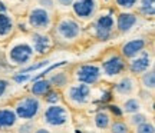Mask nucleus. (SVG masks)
Masks as SVG:
<instances>
[{
    "label": "nucleus",
    "mask_w": 155,
    "mask_h": 133,
    "mask_svg": "<svg viewBox=\"0 0 155 133\" xmlns=\"http://www.w3.org/2000/svg\"><path fill=\"white\" fill-rule=\"evenodd\" d=\"M13 110L16 113L17 119H22L26 122L33 120L39 116V113L42 110V102L36 96H26L17 100Z\"/></svg>",
    "instance_id": "obj_1"
},
{
    "label": "nucleus",
    "mask_w": 155,
    "mask_h": 133,
    "mask_svg": "<svg viewBox=\"0 0 155 133\" xmlns=\"http://www.w3.org/2000/svg\"><path fill=\"white\" fill-rule=\"evenodd\" d=\"M81 24L71 17L61 19L55 27V37L58 42L63 43H72L81 36Z\"/></svg>",
    "instance_id": "obj_2"
},
{
    "label": "nucleus",
    "mask_w": 155,
    "mask_h": 133,
    "mask_svg": "<svg viewBox=\"0 0 155 133\" xmlns=\"http://www.w3.org/2000/svg\"><path fill=\"white\" fill-rule=\"evenodd\" d=\"M73 78L78 83L91 86V84L98 83L101 80L102 70H101V66L96 63H83V65H79V66L75 67Z\"/></svg>",
    "instance_id": "obj_3"
},
{
    "label": "nucleus",
    "mask_w": 155,
    "mask_h": 133,
    "mask_svg": "<svg viewBox=\"0 0 155 133\" xmlns=\"http://www.w3.org/2000/svg\"><path fill=\"white\" fill-rule=\"evenodd\" d=\"M127 60L121 56V53H111L102 60L99 66L102 74H105L106 78H118L127 70Z\"/></svg>",
    "instance_id": "obj_4"
},
{
    "label": "nucleus",
    "mask_w": 155,
    "mask_h": 133,
    "mask_svg": "<svg viewBox=\"0 0 155 133\" xmlns=\"http://www.w3.org/2000/svg\"><path fill=\"white\" fill-rule=\"evenodd\" d=\"M43 122L53 128H62L69 123V112L63 105H49L45 109Z\"/></svg>",
    "instance_id": "obj_5"
},
{
    "label": "nucleus",
    "mask_w": 155,
    "mask_h": 133,
    "mask_svg": "<svg viewBox=\"0 0 155 133\" xmlns=\"http://www.w3.org/2000/svg\"><path fill=\"white\" fill-rule=\"evenodd\" d=\"M91 86L83 83L69 84L66 89V100L73 106L86 105L91 99Z\"/></svg>",
    "instance_id": "obj_6"
},
{
    "label": "nucleus",
    "mask_w": 155,
    "mask_h": 133,
    "mask_svg": "<svg viewBox=\"0 0 155 133\" xmlns=\"http://www.w3.org/2000/svg\"><path fill=\"white\" fill-rule=\"evenodd\" d=\"M35 52L29 43H19L9 50V60L13 65H26L33 59Z\"/></svg>",
    "instance_id": "obj_7"
},
{
    "label": "nucleus",
    "mask_w": 155,
    "mask_h": 133,
    "mask_svg": "<svg viewBox=\"0 0 155 133\" xmlns=\"http://www.w3.org/2000/svg\"><path fill=\"white\" fill-rule=\"evenodd\" d=\"M127 69L129 70L131 76H141L142 73L148 72L150 69H152V56H151V53L144 50L137 57L129 60V63L127 65Z\"/></svg>",
    "instance_id": "obj_8"
},
{
    "label": "nucleus",
    "mask_w": 155,
    "mask_h": 133,
    "mask_svg": "<svg viewBox=\"0 0 155 133\" xmlns=\"http://www.w3.org/2000/svg\"><path fill=\"white\" fill-rule=\"evenodd\" d=\"M115 29V20L111 14H102L98 16L94 22L95 36L99 40H108L114 33Z\"/></svg>",
    "instance_id": "obj_9"
},
{
    "label": "nucleus",
    "mask_w": 155,
    "mask_h": 133,
    "mask_svg": "<svg viewBox=\"0 0 155 133\" xmlns=\"http://www.w3.org/2000/svg\"><path fill=\"white\" fill-rule=\"evenodd\" d=\"M29 24L36 30V32H45L46 29L50 27L52 19L48 10H45L42 7H35L29 13Z\"/></svg>",
    "instance_id": "obj_10"
},
{
    "label": "nucleus",
    "mask_w": 155,
    "mask_h": 133,
    "mask_svg": "<svg viewBox=\"0 0 155 133\" xmlns=\"http://www.w3.org/2000/svg\"><path fill=\"white\" fill-rule=\"evenodd\" d=\"M72 7L73 13L79 19L88 20V19H92L95 16L96 9H98V3H96V0H73Z\"/></svg>",
    "instance_id": "obj_11"
},
{
    "label": "nucleus",
    "mask_w": 155,
    "mask_h": 133,
    "mask_svg": "<svg viewBox=\"0 0 155 133\" xmlns=\"http://www.w3.org/2000/svg\"><path fill=\"white\" fill-rule=\"evenodd\" d=\"M147 47V40L144 37H138V39H132V40H128L127 43L122 44L121 47V56L127 60V59H134L137 57L139 53H142Z\"/></svg>",
    "instance_id": "obj_12"
},
{
    "label": "nucleus",
    "mask_w": 155,
    "mask_h": 133,
    "mask_svg": "<svg viewBox=\"0 0 155 133\" xmlns=\"http://www.w3.org/2000/svg\"><path fill=\"white\" fill-rule=\"evenodd\" d=\"M138 90V83L134 76L127 74V76H122L118 82L115 83V93L119 96H134Z\"/></svg>",
    "instance_id": "obj_13"
},
{
    "label": "nucleus",
    "mask_w": 155,
    "mask_h": 133,
    "mask_svg": "<svg viewBox=\"0 0 155 133\" xmlns=\"http://www.w3.org/2000/svg\"><path fill=\"white\" fill-rule=\"evenodd\" d=\"M32 49H33L35 55H45L50 52L52 46H53V40L50 37L49 34H45V33H40V32H35L32 34Z\"/></svg>",
    "instance_id": "obj_14"
},
{
    "label": "nucleus",
    "mask_w": 155,
    "mask_h": 133,
    "mask_svg": "<svg viewBox=\"0 0 155 133\" xmlns=\"http://www.w3.org/2000/svg\"><path fill=\"white\" fill-rule=\"evenodd\" d=\"M138 22V17L134 13H129V11H125V13H121L118 16V20H116L115 26L116 29L121 32V33H129L134 29V26Z\"/></svg>",
    "instance_id": "obj_15"
},
{
    "label": "nucleus",
    "mask_w": 155,
    "mask_h": 133,
    "mask_svg": "<svg viewBox=\"0 0 155 133\" xmlns=\"http://www.w3.org/2000/svg\"><path fill=\"white\" fill-rule=\"evenodd\" d=\"M17 116L15 110L10 107H2L0 109V132L10 130L16 126Z\"/></svg>",
    "instance_id": "obj_16"
},
{
    "label": "nucleus",
    "mask_w": 155,
    "mask_h": 133,
    "mask_svg": "<svg viewBox=\"0 0 155 133\" xmlns=\"http://www.w3.org/2000/svg\"><path fill=\"white\" fill-rule=\"evenodd\" d=\"M48 82L52 87H55L56 90H61V89L69 86V76L66 72H55L52 76L48 78Z\"/></svg>",
    "instance_id": "obj_17"
},
{
    "label": "nucleus",
    "mask_w": 155,
    "mask_h": 133,
    "mask_svg": "<svg viewBox=\"0 0 155 133\" xmlns=\"http://www.w3.org/2000/svg\"><path fill=\"white\" fill-rule=\"evenodd\" d=\"M52 86L48 82V79H36L33 83H32V87H30V92H32V96H36V97H40V96H45V94L49 92Z\"/></svg>",
    "instance_id": "obj_18"
},
{
    "label": "nucleus",
    "mask_w": 155,
    "mask_h": 133,
    "mask_svg": "<svg viewBox=\"0 0 155 133\" xmlns=\"http://www.w3.org/2000/svg\"><path fill=\"white\" fill-rule=\"evenodd\" d=\"M142 109V102L138 97H128L124 103H122V112L127 115H135L139 113Z\"/></svg>",
    "instance_id": "obj_19"
},
{
    "label": "nucleus",
    "mask_w": 155,
    "mask_h": 133,
    "mask_svg": "<svg viewBox=\"0 0 155 133\" xmlns=\"http://www.w3.org/2000/svg\"><path fill=\"white\" fill-rule=\"evenodd\" d=\"M94 123H95V126H96L98 129H101V130L109 129V126H111V123H112L111 113H109V112H106V110L98 112V113L95 115V117H94Z\"/></svg>",
    "instance_id": "obj_20"
},
{
    "label": "nucleus",
    "mask_w": 155,
    "mask_h": 133,
    "mask_svg": "<svg viewBox=\"0 0 155 133\" xmlns=\"http://www.w3.org/2000/svg\"><path fill=\"white\" fill-rule=\"evenodd\" d=\"M15 29V23L10 16L6 13H0V37H7L10 36Z\"/></svg>",
    "instance_id": "obj_21"
},
{
    "label": "nucleus",
    "mask_w": 155,
    "mask_h": 133,
    "mask_svg": "<svg viewBox=\"0 0 155 133\" xmlns=\"http://www.w3.org/2000/svg\"><path fill=\"white\" fill-rule=\"evenodd\" d=\"M139 83L142 86L144 90L147 92H154L155 89V72L154 69H150L148 72H145L141 74V79H139Z\"/></svg>",
    "instance_id": "obj_22"
},
{
    "label": "nucleus",
    "mask_w": 155,
    "mask_h": 133,
    "mask_svg": "<svg viewBox=\"0 0 155 133\" xmlns=\"http://www.w3.org/2000/svg\"><path fill=\"white\" fill-rule=\"evenodd\" d=\"M139 11L147 17L155 14V0H139Z\"/></svg>",
    "instance_id": "obj_23"
},
{
    "label": "nucleus",
    "mask_w": 155,
    "mask_h": 133,
    "mask_svg": "<svg viewBox=\"0 0 155 133\" xmlns=\"http://www.w3.org/2000/svg\"><path fill=\"white\" fill-rule=\"evenodd\" d=\"M111 133H131V128L124 120H114L109 126Z\"/></svg>",
    "instance_id": "obj_24"
},
{
    "label": "nucleus",
    "mask_w": 155,
    "mask_h": 133,
    "mask_svg": "<svg viewBox=\"0 0 155 133\" xmlns=\"http://www.w3.org/2000/svg\"><path fill=\"white\" fill-rule=\"evenodd\" d=\"M43 97H45V102H48L49 105H59V102L62 100L61 92H59V90H56V89H50Z\"/></svg>",
    "instance_id": "obj_25"
},
{
    "label": "nucleus",
    "mask_w": 155,
    "mask_h": 133,
    "mask_svg": "<svg viewBox=\"0 0 155 133\" xmlns=\"http://www.w3.org/2000/svg\"><path fill=\"white\" fill-rule=\"evenodd\" d=\"M148 122V116L147 115H144V113H135V115H131L129 116V119H128V125H132V126H138V125H141V123H145Z\"/></svg>",
    "instance_id": "obj_26"
},
{
    "label": "nucleus",
    "mask_w": 155,
    "mask_h": 133,
    "mask_svg": "<svg viewBox=\"0 0 155 133\" xmlns=\"http://www.w3.org/2000/svg\"><path fill=\"white\" fill-rule=\"evenodd\" d=\"M135 133H155V126L152 122H145V123H141L135 128Z\"/></svg>",
    "instance_id": "obj_27"
},
{
    "label": "nucleus",
    "mask_w": 155,
    "mask_h": 133,
    "mask_svg": "<svg viewBox=\"0 0 155 133\" xmlns=\"http://www.w3.org/2000/svg\"><path fill=\"white\" fill-rule=\"evenodd\" d=\"M35 132V122L33 120H28L23 125L17 128V133H33Z\"/></svg>",
    "instance_id": "obj_28"
},
{
    "label": "nucleus",
    "mask_w": 155,
    "mask_h": 133,
    "mask_svg": "<svg viewBox=\"0 0 155 133\" xmlns=\"http://www.w3.org/2000/svg\"><path fill=\"white\" fill-rule=\"evenodd\" d=\"M118 7H121V9H125V10H129V9H132L134 6H137L138 3V0H115Z\"/></svg>",
    "instance_id": "obj_29"
},
{
    "label": "nucleus",
    "mask_w": 155,
    "mask_h": 133,
    "mask_svg": "<svg viewBox=\"0 0 155 133\" xmlns=\"http://www.w3.org/2000/svg\"><path fill=\"white\" fill-rule=\"evenodd\" d=\"M39 5L42 6V9H45V10H52L53 9V5H55V2L53 0H38Z\"/></svg>",
    "instance_id": "obj_30"
},
{
    "label": "nucleus",
    "mask_w": 155,
    "mask_h": 133,
    "mask_svg": "<svg viewBox=\"0 0 155 133\" xmlns=\"http://www.w3.org/2000/svg\"><path fill=\"white\" fill-rule=\"evenodd\" d=\"M48 63H49V60L40 62V63H38V65H32V66H29V67H26V69H23L22 72H23V73H26V72H32V70H36V69H39V67H42V66H46Z\"/></svg>",
    "instance_id": "obj_31"
},
{
    "label": "nucleus",
    "mask_w": 155,
    "mask_h": 133,
    "mask_svg": "<svg viewBox=\"0 0 155 133\" xmlns=\"http://www.w3.org/2000/svg\"><path fill=\"white\" fill-rule=\"evenodd\" d=\"M7 87H9V80H6V79H0V97L7 92Z\"/></svg>",
    "instance_id": "obj_32"
},
{
    "label": "nucleus",
    "mask_w": 155,
    "mask_h": 133,
    "mask_svg": "<svg viewBox=\"0 0 155 133\" xmlns=\"http://www.w3.org/2000/svg\"><path fill=\"white\" fill-rule=\"evenodd\" d=\"M56 2L61 6H72L73 3V0H56Z\"/></svg>",
    "instance_id": "obj_33"
},
{
    "label": "nucleus",
    "mask_w": 155,
    "mask_h": 133,
    "mask_svg": "<svg viewBox=\"0 0 155 133\" xmlns=\"http://www.w3.org/2000/svg\"><path fill=\"white\" fill-rule=\"evenodd\" d=\"M33 133H50V132H49V129H46V128H38V129H35Z\"/></svg>",
    "instance_id": "obj_34"
}]
</instances>
